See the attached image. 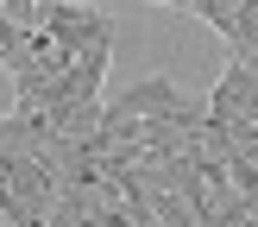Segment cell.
Listing matches in <instances>:
<instances>
[{
	"mask_svg": "<svg viewBox=\"0 0 258 227\" xmlns=\"http://www.w3.org/2000/svg\"><path fill=\"white\" fill-rule=\"evenodd\" d=\"M113 114H133V120H202L208 101H196L183 82H170V76H145V82L120 88Z\"/></svg>",
	"mask_w": 258,
	"mask_h": 227,
	"instance_id": "obj_1",
	"label": "cell"
},
{
	"mask_svg": "<svg viewBox=\"0 0 258 227\" xmlns=\"http://www.w3.org/2000/svg\"><path fill=\"white\" fill-rule=\"evenodd\" d=\"M208 120L214 126H227V120H258V76H252V63H227L221 70V82H214V95H208Z\"/></svg>",
	"mask_w": 258,
	"mask_h": 227,
	"instance_id": "obj_2",
	"label": "cell"
},
{
	"mask_svg": "<svg viewBox=\"0 0 258 227\" xmlns=\"http://www.w3.org/2000/svg\"><path fill=\"white\" fill-rule=\"evenodd\" d=\"M19 38H25V32H19V25H13V19H0V63H7V57H13V50H19Z\"/></svg>",
	"mask_w": 258,
	"mask_h": 227,
	"instance_id": "obj_3",
	"label": "cell"
}]
</instances>
